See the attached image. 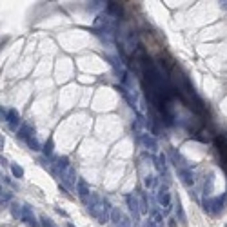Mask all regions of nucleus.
Masks as SVG:
<instances>
[{"label": "nucleus", "mask_w": 227, "mask_h": 227, "mask_svg": "<svg viewBox=\"0 0 227 227\" xmlns=\"http://www.w3.org/2000/svg\"><path fill=\"white\" fill-rule=\"evenodd\" d=\"M87 209H89L91 216H95V218L98 220L100 223L109 222V218H111L109 203H107V202L100 196V194H96V193L91 194V202H89V205H87Z\"/></svg>", "instance_id": "f257e3e1"}, {"label": "nucleus", "mask_w": 227, "mask_h": 227, "mask_svg": "<svg viewBox=\"0 0 227 227\" xmlns=\"http://www.w3.org/2000/svg\"><path fill=\"white\" fill-rule=\"evenodd\" d=\"M225 203V196H214V198H203L202 205H203V211L209 213V214H218Z\"/></svg>", "instance_id": "f03ea898"}, {"label": "nucleus", "mask_w": 227, "mask_h": 227, "mask_svg": "<svg viewBox=\"0 0 227 227\" xmlns=\"http://www.w3.org/2000/svg\"><path fill=\"white\" fill-rule=\"evenodd\" d=\"M125 200H127V207H129V211H131V220L135 222V223H138L140 222V205H138V198L135 196V194H127L125 196Z\"/></svg>", "instance_id": "7ed1b4c3"}, {"label": "nucleus", "mask_w": 227, "mask_h": 227, "mask_svg": "<svg viewBox=\"0 0 227 227\" xmlns=\"http://www.w3.org/2000/svg\"><path fill=\"white\" fill-rule=\"evenodd\" d=\"M77 193H78V198L85 203V205H89V202H91V189H89V185L85 183L84 180H78V185H77Z\"/></svg>", "instance_id": "20e7f679"}, {"label": "nucleus", "mask_w": 227, "mask_h": 227, "mask_svg": "<svg viewBox=\"0 0 227 227\" xmlns=\"http://www.w3.org/2000/svg\"><path fill=\"white\" fill-rule=\"evenodd\" d=\"M60 178H62V182H64V183H66V187H69V189H73L74 185H78L77 180H74V178H77V171H74V167H73V165H69L66 171H64V175H62Z\"/></svg>", "instance_id": "39448f33"}, {"label": "nucleus", "mask_w": 227, "mask_h": 227, "mask_svg": "<svg viewBox=\"0 0 227 227\" xmlns=\"http://www.w3.org/2000/svg\"><path fill=\"white\" fill-rule=\"evenodd\" d=\"M105 11L113 18H122L124 16V7L118 2H105Z\"/></svg>", "instance_id": "423d86ee"}, {"label": "nucleus", "mask_w": 227, "mask_h": 227, "mask_svg": "<svg viewBox=\"0 0 227 227\" xmlns=\"http://www.w3.org/2000/svg\"><path fill=\"white\" fill-rule=\"evenodd\" d=\"M156 200H158V203L162 205V209H167V207H171V193L167 191V185H162V187H160Z\"/></svg>", "instance_id": "0eeeda50"}, {"label": "nucleus", "mask_w": 227, "mask_h": 227, "mask_svg": "<svg viewBox=\"0 0 227 227\" xmlns=\"http://www.w3.org/2000/svg\"><path fill=\"white\" fill-rule=\"evenodd\" d=\"M6 122H7V127L11 129V131H16L18 125H20V115H18V111L16 109H9Z\"/></svg>", "instance_id": "6e6552de"}, {"label": "nucleus", "mask_w": 227, "mask_h": 227, "mask_svg": "<svg viewBox=\"0 0 227 227\" xmlns=\"http://www.w3.org/2000/svg\"><path fill=\"white\" fill-rule=\"evenodd\" d=\"M107 60L111 62V66L115 67L116 74H118V77H120V80H122V78L125 77V74H127V71H125V66H124V64H122L120 60H118L116 57H107Z\"/></svg>", "instance_id": "1a4fd4ad"}, {"label": "nucleus", "mask_w": 227, "mask_h": 227, "mask_svg": "<svg viewBox=\"0 0 227 227\" xmlns=\"http://www.w3.org/2000/svg\"><path fill=\"white\" fill-rule=\"evenodd\" d=\"M22 222L29 227H38V222L35 220V216H33V211H31L29 205H24V216H22Z\"/></svg>", "instance_id": "9d476101"}, {"label": "nucleus", "mask_w": 227, "mask_h": 227, "mask_svg": "<svg viewBox=\"0 0 227 227\" xmlns=\"http://www.w3.org/2000/svg\"><path fill=\"white\" fill-rule=\"evenodd\" d=\"M176 171H178V176H180L182 182H183V185L191 187L193 183H194V175L191 173V169H176Z\"/></svg>", "instance_id": "9b49d317"}, {"label": "nucleus", "mask_w": 227, "mask_h": 227, "mask_svg": "<svg viewBox=\"0 0 227 227\" xmlns=\"http://www.w3.org/2000/svg\"><path fill=\"white\" fill-rule=\"evenodd\" d=\"M16 136L27 142V140H29L31 136H35V135H33V125H31V124H24L22 127L18 129V135H16Z\"/></svg>", "instance_id": "f8f14e48"}, {"label": "nucleus", "mask_w": 227, "mask_h": 227, "mask_svg": "<svg viewBox=\"0 0 227 227\" xmlns=\"http://www.w3.org/2000/svg\"><path fill=\"white\" fill-rule=\"evenodd\" d=\"M142 140V144L149 149V151H153V153H156V149H158V145H156V140L151 136V135H145V136H142L140 138Z\"/></svg>", "instance_id": "ddd939ff"}, {"label": "nucleus", "mask_w": 227, "mask_h": 227, "mask_svg": "<svg viewBox=\"0 0 227 227\" xmlns=\"http://www.w3.org/2000/svg\"><path fill=\"white\" fill-rule=\"evenodd\" d=\"M151 225L153 227H164V218H162V214L158 211H151Z\"/></svg>", "instance_id": "4468645a"}, {"label": "nucleus", "mask_w": 227, "mask_h": 227, "mask_svg": "<svg viewBox=\"0 0 227 227\" xmlns=\"http://www.w3.org/2000/svg\"><path fill=\"white\" fill-rule=\"evenodd\" d=\"M138 205H140V213H142V214H147V213H149V203H147V194H145V193L140 194Z\"/></svg>", "instance_id": "2eb2a0df"}, {"label": "nucleus", "mask_w": 227, "mask_h": 227, "mask_svg": "<svg viewBox=\"0 0 227 227\" xmlns=\"http://www.w3.org/2000/svg\"><path fill=\"white\" fill-rule=\"evenodd\" d=\"M122 220H124V214L120 213V209L113 207V209H111V222L115 223V227H116V225H120V223H122Z\"/></svg>", "instance_id": "dca6fc26"}, {"label": "nucleus", "mask_w": 227, "mask_h": 227, "mask_svg": "<svg viewBox=\"0 0 227 227\" xmlns=\"http://www.w3.org/2000/svg\"><path fill=\"white\" fill-rule=\"evenodd\" d=\"M11 214L15 216V218H18V220H22V216H24V205H18V203H13V205H11Z\"/></svg>", "instance_id": "f3484780"}, {"label": "nucleus", "mask_w": 227, "mask_h": 227, "mask_svg": "<svg viewBox=\"0 0 227 227\" xmlns=\"http://www.w3.org/2000/svg\"><path fill=\"white\" fill-rule=\"evenodd\" d=\"M53 149H55V142H53V138H47V142L44 144L42 151H44L46 156H51V155H53Z\"/></svg>", "instance_id": "a211bd4d"}, {"label": "nucleus", "mask_w": 227, "mask_h": 227, "mask_svg": "<svg viewBox=\"0 0 227 227\" xmlns=\"http://www.w3.org/2000/svg\"><path fill=\"white\" fill-rule=\"evenodd\" d=\"M144 185H145V189H153V187L156 185V178H155L153 175H147V176L144 178Z\"/></svg>", "instance_id": "6ab92c4d"}, {"label": "nucleus", "mask_w": 227, "mask_h": 227, "mask_svg": "<svg viewBox=\"0 0 227 227\" xmlns=\"http://www.w3.org/2000/svg\"><path fill=\"white\" fill-rule=\"evenodd\" d=\"M176 216L180 218V222H182V223H187V218H185V213H183V209H182L180 200L176 202Z\"/></svg>", "instance_id": "aec40b11"}, {"label": "nucleus", "mask_w": 227, "mask_h": 227, "mask_svg": "<svg viewBox=\"0 0 227 227\" xmlns=\"http://www.w3.org/2000/svg\"><path fill=\"white\" fill-rule=\"evenodd\" d=\"M11 173H13L15 178H22L24 176V169L20 165H16V164H11Z\"/></svg>", "instance_id": "412c9836"}, {"label": "nucleus", "mask_w": 227, "mask_h": 227, "mask_svg": "<svg viewBox=\"0 0 227 227\" xmlns=\"http://www.w3.org/2000/svg\"><path fill=\"white\" fill-rule=\"evenodd\" d=\"M27 145H29V149H33V151H40V149H42L40 144H38V140H37L35 136H31V138L27 140Z\"/></svg>", "instance_id": "4be33fe9"}, {"label": "nucleus", "mask_w": 227, "mask_h": 227, "mask_svg": "<svg viewBox=\"0 0 227 227\" xmlns=\"http://www.w3.org/2000/svg\"><path fill=\"white\" fill-rule=\"evenodd\" d=\"M213 182H214V175L211 173V175L207 176V182H205V194L211 193V189H213Z\"/></svg>", "instance_id": "5701e85b"}, {"label": "nucleus", "mask_w": 227, "mask_h": 227, "mask_svg": "<svg viewBox=\"0 0 227 227\" xmlns=\"http://www.w3.org/2000/svg\"><path fill=\"white\" fill-rule=\"evenodd\" d=\"M116 227H133V220L131 218H127V216H124V220L120 225H116Z\"/></svg>", "instance_id": "b1692460"}, {"label": "nucleus", "mask_w": 227, "mask_h": 227, "mask_svg": "<svg viewBox=\"0 0 227 227\" xmlns=\"http://www.w3.org/2000/svg\"><path fill=\"white\" fill-rule=\"evenodd\" d=\"M11 198H13V194L9 193V191H2V205H4L6 202H9Z\"/></svg>", "instance_id": "393cba45"}, {"label": "nucleus", "mask_w": 227, "mask_h": 227, "mask_svg": "<svg viewBox=\"0 0 227 227\" xmlns=\"http://www.w3.org/2000/svg\"><path fill=\"white\" fill-rule=\"evenodd\" d=\"M40 222H42V227H55V225L51 223V220H49V218H46V216H42Z\"/></svg>", "instance_id": "a878e982"}, {"label": "nucleus", "mask_w": 227, "mask_h": 227, "mask_svg": "<svg viewBox=\"0 0 227 227\" xmlns=\"http://www.w3.org/2000/svg\"><path fill=\"white\" fill-rule=\"evenodd\" d=\"M167 227H178V225H176V220H175V218L167 220Z\"/></svg>", "instance_id": "bb28decb"}, {"label": "nucleus", "mask_w": 227, "mask_h": 227, "mask_svg": "<svg viewBox=\"0 0 227 227\" xmlns=\"http://www.w3.org/2000/svg\"><path fill=\"white\" fill-rule=\"evenodd\" d=\"M222 158H223V164L227 165V153H222Z\"/></svg>", "instance_id": "cd10ccee"}, {"label": "nucleus", "mask_w": 227, "mask_h": 227, "mask_svg": "<svg viewBox=\"0 0 227 227\" xmlns=\"http://www.w3.org/2000/svg\"><path fill=\"white\" fill-rule=\"evenodd\" d=\"M144 227H153V225H151V220H145V223H144Z\"/></svg>", "instance_id": "c85d7f7f"}, {"label": "nucleus", "mask_w": 227, "mask_h": 227, "mask_svg": "<svg viewBox=\"0 0 227 227\" xmlns=\"http://www.w3.org/2000/svg\"><path fill=\"white\" fill-rule=\"evenodd\" d=\"M225 227H227V225H225Z\"/></svg>", "instance_id": "c756f323"}]
</instances>
